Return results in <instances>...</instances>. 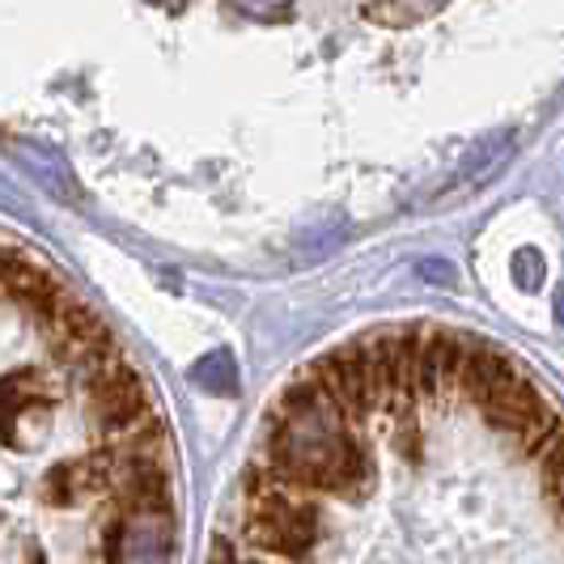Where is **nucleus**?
<instances>
[{"label": "nucleus", "instance_id": "nucleus-1", "mask_svg": "<svg viewBox=\"0 0 564 564\" xmlns=\"http://www.w3.org/2000/svg\"><path fill=\"white\" fill-rule=\"evenodd\" d=\"M213 564H564V403L458 327L348 339L268 408Z\"/></svg>", "mask_w": 564, "mask_h": 564}, {"label": "nucleus", "instance_id": "nucleus-2", "mask_svg": "<svg viewBox=\"0 0 564 564\" xmlns=\"http://www.w3.org/2000/svg\"><path fill=\"white\" fill-rule=\"evenodd\" d=\"M158 399L107 323L0 238V564H174Z\"/></svg>", "mask_w": 564, "mask_h": 564}]
</instances>
